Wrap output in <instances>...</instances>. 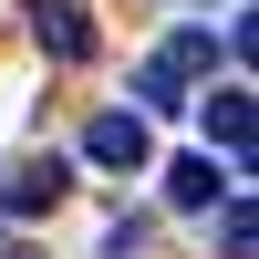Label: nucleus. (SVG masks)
<instances>
[{
  "label": "nucleus",
  "mask_w": 259,
  "mask_h": 259,
  "mask_svg": "<svg viewBox=\"0 0 259 259\" xmlns=\"http://www.w3.org/2000/svg\"><path fill=\"white\" fill-rule=\"evenodd\" d=\"M197 73H218V31H207V21H187V31H166L156 52H145V73H135V114L187 104V94H197Z\"/></svg>",
  "instance_id": "nucleus-1"
},
{
  "label": "nucleus",
  "mask_w": 259,
  "mask_h": 259,
  "mask_svg": "<svg viewBox=\"0 0 259 259\" xmlns=\"http://www.w3.org/2000/svg\"><path fill=\"white\" fill-rule=\"evenodd\" d=\"M83 156H94V166H114V177H135V166L156 156V135H145V114H124V104H104V114L83 124Z\"/></svg>",
  "instance_id": "nucleus-2"
},
{
  "label": "nucleus",
  "mask_w": 259,
  "mask_h": 259,
  "mask_svg": "<svg viewBox=\"0 0 259 259\" xmlns=\"http://www.w3.org/2000/svg\"><path fill=\"white\" fill-rule=\"evenodd\" d=\"M62 197H73V166L62 156H31V166L0 177V218H41V207H62Z\"/></svg>",
  "instance_id": "nucleus-3"
},
{
  "label": "nucleus",
  "mask_w": 259,
  "mask_h": 259,
  "mask_svg": "<svg viewBox=\"0 0 259 259\" xmlns=\"http://www.w3.org/2000/svg\"><path fill=\"white\" fill-rule=\"evenodd\" d=\"M197 124H207V145H218L228 166H249V145H259V114H249V83H228V94H207V104H197Z\"/></svg>",
  "instance_id": "nucleus-4"
},
{
  "label": "nucleus",
  "mask_w": 259,
  "mask_h": 259,
  "mask_svg": "<svg viewBox=\"0 0 259 259\" xmlns=\"http://www.w3.org/2000/svg\"><path fill=\"white\" fill-rule=\"evenodd\" d=\"M31 41L52 62H83L94 52V11H83V0H31Z\"/></svg>",
  "instance_id": "nucleus-5"
},
{
  "label": "nucleus",
  "mask_w": 259,
  "mask_h": 259,
  "mask_svg": "<svg viewBox=\"0 0 259 259\" xmlns=\"http://www.w3.org/2000/svg\"><path fill=\"white\" fill-rule=\"evenodd\" d=\"M166 197H177V207H218V197H228L218 156H177V166H166Z\"/></svg>",
  "instance_id": "nucleus-6"
},
{
  "label": "nucleus",
  "mask_w": 259,
  "mask_h": 259,
  "mask_svg": "<svg viewBox=\"0 0 259 259\" xmlns=\"http://www.w3.org/2000/svg\"><path fill=\"white\" fill-rule=\"evenodd\" d=\"M218 239H228V259H249V249H259V207H249V187H228V218H218Z\"/></svg>",
  "instance_id": "nucleus-7"
},
{
  "label": "nucleus",
  "mask_w": 259,
  "mask_h": 259,
  "mask_svg": "<svg viewBox=\"0 0 259 259\" xmlns=\"http://www.w3.org/2000/svg\"><path fill=\"white\" fill-rule=\"evenodd\" d=\"M104 259H145V218H124V228H104Z\"/></svg>",
  "instance_id": "nucleus-8"
},
{
  "label": "nucleus",
  "mask_w": 259,
  "mask_h": 259,
  "mask_svg": "<svg viewBox=\"0 0 259 259\" xmlns=\"http://www.w3.org/2000/svg\"><path fill=\"white\" fill-rule=\"evenodd\" d=\"M0 259H31V249H0Z\"/></svg>",
  "instance_id": "nucleus-9"
}]
</instances>
